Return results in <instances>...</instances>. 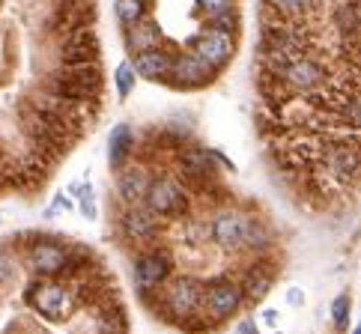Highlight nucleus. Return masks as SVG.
I'll use <instances>...</instances> for the list:
<instances>
[{
    "instance_id": "32",
    "label": "nucleus",
    "mask_w": 361,
    "mask_h": 334,
    "mask_svg": "<svg viewBox=\"0 0 361 334\" xmlns=\"http://www.w3.org/2000/svg\"><path fill=\"white\" fill-rule=\"evenodd\" d=\"M60 209H72V197H66V194H57V197H54V203H51L48 215H54V212H60Z\"/></svg>"
},
{
    "instance_id": "25",
    "label": "nucleus",
    "mask_w": 361,
    "mask_h": 334,
    "mask_svg": "<svg viewBox=\"0 0 361 334\" xmlns=\"http://www.w3.org/2000/svg\"><path fill=\"white\" fill-rule=\"evenodd\" d=\"M338 117L343 125H350L355 128V132H361V89L353 96H343L338 101Z\"/></svg>"
},
{
    "instance_id": "6",
    "label": "nucleus",
    "mask_w": 361,
    "mask_h": 334,
    "mask_svg": "<svg viewBox=\"0 0 361 334\" xmlns=\"http://www.w3.org/2000/svg\"><path fill=\"white\" fill-rule=\"evenodd\" d=\"M319 173L331 183H353L361 173V147L355 140H329V144H322Z\"/></svg>"
},
{
    "instance_id": "20",
    "label": "nucleus",
    "mask_w": 361,
    "mask_h": 334,
    "mask_svg": "<svg viewBox=\"0 0 361 334\" xmlns=\"http://www.w3.org/2000/svg\"><path fill=\"white\" fill-rule=\"evenodd\" d=\"M272 280H275V272L269 268L266 263H254L248 272L242 278V292L248 302H260L263 295L272 290Z\"/></svg>"
},
{
    "instance_id": "26",
    "label": "nucleus",
    "mask_w": 361,
    "mask_h": 334,
    "mask_svg": "<svg viewBox=\"0 0 361 334\" xmlns=\"http://www.w3.org/2000/svg\"><path fill=\"white\" fill-rule=\"evenodd\" d=\"M137 84V72L132 66V60H123L117 69H114V89H117V99H128L132 89Z\"/></svg>"
},
{
    "instance_id": "13",
    "label": "nucleus",
    "mask_w": 361,
    "mask_h": 334,
    "mask_svg": "<svg viewBox=\"0 0 361 334\" xmlns=\"http://www.w3.org/2000/svg\"><path fill=\"white\" fill-rule=\"evenodd\" d=\"M173 272V260L164 248H149L135 260V284L140 292H156L161 290Z\"/></svg>"
},
{
    "instance_id": "16",
    "label": "nucleus",
    "mask_w": 361,
    "mask_h": 334,
    "mask_svg": "<svg viewBox=\"0 0 361 334\" xmlns=\"http://www.w3.org/2000/svg\"><path fill=\"white\" fill-rule=\"evenodd\" d=\"M149 183H152V171L147 161H128L126 167H120L117 171V197L123 200V206L144 203Z\"/></svg>"
},
{
    "instance_id": "18",
    "label": "nucleus",
    "mask_w": 361,
    "mask_h": 334,
    "mask_svg": "<svg viewBox=\"0 0 361 334\" xmlns=\"http://www.w3.org/2000/svg\"><path fill=\"white\" fill-rule=\"evenodd\" d=\"M123 42H126V51L128 54H140V51H149V48H159L164 45V30H161V24L156 18H144V21H137L132 24V27H126L123 30Z\"/></svg>"
},
{
    "instance_id": "15",
    "label": "nucleus",
    "mask_w": 361,
    "mask_h": 334,
    "mask_svg": "<svg viewBox=\"0 0 361 334\" xmlns=\"http://www.w3.org/2000/svg\"><path fill=\"white\" fill-rule=\"evenodd\" d=\"M242 230H245V212L233 206H221L209 221V239L221 251H242Z\"/></svg>"
},
{
    "instance_id": "29",
    "label": "nucleus",
    "mask_w": 361,
    "mask_h": 334,
    "mask_svg": "<svg viewBox=\"0 0 361 334\" xmlns=\"http://www.w3.org/2000/svg\"><path fill=\"white\" fill-rule=\"evenodd\" d=\"M331 323L338 331H346V326H350V295H338L331 304Z\"/></svg>"
},
{
    "instance_id": "8",
    "label": "nucleus",
    "mask_w": 361,
    "mask_h": 334,
    "mask_svg": "<svg viewBox=\"0 0 361 334\" xmlns=\"http://www.w3.org/2000/svg\"><path fill=\"white\" fill-rule=\"evenodd\" d=\"M69 251H72V245L69 242H63L60 236H33V242L27 245V254H24V260H27L33 275L57 278V275L66 272Z\"/></svg>"
},
{
    "instance_id": "30",
    "label": "nucleus",
    "mask_w": 361,
    "mask_h": 334,
    "mask_svg": "<svg viewBox=\"0 0 361 334\" xmlns=\"http://www.w3.org/2000/svg\"><path fill=\"white\" fill-rule=\"evenodd\" d=\"M206 24H212V27H218V30H224V33H239V24H242V18H239V9H233V12H224V16H218V18H212V21H206Z\"/></svg>"
},
{
    "instance_id": "19",
    "label": "nucleus",
    "mask_w": 361,
    "mask_h": 334,
    "mask_svg": "<svg viewBox=\"0 0 361 334\" xmlns=\"http://www.w3.org/2000/svg\"><path fill=\"white\" fill-rule=\"evenodd\" d=\"M135 149H137V137L132 132V125H126V123L114 125L108 137V167L117 173L120 167H126L135 159Z\"/></svg>"
},
{
    "instance_id": "9",
    "label": "nucleus",
    "mask_w": 361,
    "mask_h": 334,
    "mask_svg": "<svg viewBox=\"0 0 361 334\" xmlns=\"http://www.w3.org/2000/svg\"><path fill=\"white\" fill-rule=\"evenodd\" d=\"M188 51L197 54L203 63H209L215 72H221L236 54V36L218 30L212 24H203V27L188 39Z\"/></svg>"
},
{
    "instance_id": "1",
    "label": "nucleus",
    "mask_w": 361,
    "mask_h": 334,
    "mask_svg": "<svg viewBox=\"0 0 361 334\" xmlns=\"http://www.w3.org/2000/svg\"><path fill=\"white\" fill-rule=\"evenodd\" d=\"M42 89L60 99L78 101V105H99L102 89H105V75H102L99 63L93 66H60L45 75Z\"/></svg>"
},
{
    "instance_id": "31",
    "label": "nucleus",
    "mask_w": 361,
    "mask_h": 334,
    "mask_svg": "<svg viewBox=\"0 0 361 334\" xmlns=\"http://www.w3.org/2000/svg\"><path fill=\"white\" fill-rule=\"evenodd\" d=\"M18 272V266H16V256H12L9 248H0V287L9 284L12 278H16Z\"/></svg>"
},
{
    "instance_id": "4",
    "label": "nucleus",
    "mask_w": 361,
    "mask_h": 334,
    "mask_svg": "<svg viewBox=\"0 0 361 334\" xmlns=\"http://www.w3.org/2000/svg\"><path fill=\"white\" fill-rule=\"evenodd\" d=\"M24 302H27L30 311H36L39 316H45L48 323H63L69 316L75 295L69 292L66 284H60L54 278H39L36 284H30L24 290Z\"/></svg>"
},
{
    "instance_id": "2",
    "label": "nucleus",
    "mask_w": 361,
    "mask_h": 334,
    "mask_svg": "<svg viewBox=\"0 0 361 334\" xmlns=\"http://www.w3.org/2000/svg\"><path fill=\"white\" fill-rule=\"evenodd\" d=\"M144 206L152 215H159L161 221L183 218V215H188V206H191L188 185L176 173H152V183L147 188Z\"/></svg>"
},
{
    "instance_id": "27",
    "label": "nucleus",
    "mask_w": 361,
    "mask_h": 334,
    "mask_svg": "<svg viewBox=\"0 0 361 334\" xmlns=\"http://www.w3.org/2000/svg\"><path fill=\"white\" fill-rule=\"evenodd\" d=\"M69 194L78 200V206H81V212H84V218H93L99 215V206H96V194H93V185L90 183H72L69 185Z\"/></svg>"
},
{
    "instance_id": "5",
    "label": "nucleus",
    "mask_w": 361,
    "mask_h": 334,
    "mask_svg": "<svg viewBox=\"0 0 361 334\" xmlns=\"http://www.w3.org/2000/svg\"><path fill=\"white\" fill-rule=\"evenodd\" d=\"M156 299H159L161 314H167L173 323H179V319H185V316L200 311L203 287H200V280L185 278V275L183 278H171L161 290H156Z\"/></svg>"
},
{
    "instance_id": "12",
    "label": "nucleus",
    "mask_w": 361,
    "mask_h": 334,
    "mask_svg": "<svg viewBox=\"0 0 361 334\" xmlns=\"http://www.w3.org/2000/svg\"><path fill=\"white\" fill-rule=\"evenodd\" d=\"M102 60V45L93 27H81L63 36L60 51H57V63L60 66H93Z\"/></svg>"
},
{
    "instance_id": "3",
    "label": "nucleus",
    "mask_w": 361,
    "mask_h": 334,
    "mask_svg": "<svg viewBox=\"0 0 361 334\" xmlns=\"http://www.w3.org/2000/svg\"><path fill=\"white\" fill-rule=\"evenodd\" d=\"M272 72L278 75V81L283 84V89H287L290 96H311V93H317V89L326 87V81H329L326 66H322L317 57L307 54V51L299 57L287 60V63H281V66H275Z\"/></svg>"
},
{
    "instance_id": "11",
    "label": "nucleus",
    "mask_w": 361,
    "mask_h": 334,
    "mask_svg": "<svg viewBox=\"0 0 361 334\" xmlns=\"http://www.w3.org/2000/svg\"><path fill=\"white\" fill-rule=\"evenodd\" d=\"M215 78H218V72L209 63H203L197 54H191L185 48V51H176L173 54V66H171V75H167L164 84H171L173 89H203Z\"/></svg>"
},
{
    "instance_id": "23",
    "label": "nucleus",
    "mask_w": 361,
    "mask_h": 334,
    "mask_svg": "<svg viewBox=\"0 0 361 334\" xmlns=\"http://www.w3.org/2000/svg\"><path fill=\"white\" fill-rule=\"evenodd\" d=\"M96 331L99 334H128V319L123 314V307H99V316H96Z\"/></svg>"
},
{
    "instance_id": "7",
    "label": "nucleus",
    "mask_w": 361,
    "mask_h": 334,
    "mask_svg": "<svg viewBox=\"0 0 361 334\" xmlns=\"http://www.w3.org/2000/svg\"><path fill=\"white\" fill-rule=\"evenodd\" d=\"M173 161H176L179 179H183L185 185H195V188H203V191L209 185H218V161L212 156V149L183 144L173 152Z\"/></svg>"
},
{
    "instance_id": "17",
    "label": "nucleus",
    "mask_w": 361,
    "mask_h": 334,
    "mask_svg": "<svg viewBox=\"0 0 361 334\" xmlns=\"http://www.w3.org/2000/svg\"><path fill=\"white\" fill-rule=\"evenodd\" d=\"M173 48L159 45V48H149V51H140V54L132 57V66L137 72V78L152 81V84H164L167 75H171L173 66Z\"/></svg>"
},
{
    "instance_id": "34",
    "label": "nucleus",
    "mask_w": 361,
    "mask_h": 334,
    "mask_svg": "<svg viewBox=\"0 0 361 334\" xmlns=\"http://www.w3.org/2000/svg\"><path fill=\"white\" fill-rule=\"evenodd\" d=\"M287 299H290V304H302V302H305V295H302L299 290H290Z\"/></svg>"
},
{
    "instance_id": "24",
    "label": "nucleus",
    "mask_w": 361,
    "mask_h": 334,
    "mask_svg": "<svg viewBox=\"0 0 361 334\" xmlns=\"http://www.w3.org/2000/svg\"><path fill=\"white\" fill-rule=\"evenodd\" d=\"M317 6V0H266V12L281 18H302Z\"/></svg>"
},
{
    "instance_id": "33",
    "label": "nucleus",
    "mask_w": 361,
    "mask_h": 334,
    "mask_svg": "<svg viewBox=\"0 0 361 334\" xmlns=\"http://www.w3.org/2000/svg\"><path fill=\"white\" fill-rule=\"evenodd\" d=\"M236 334H260V331H257L254 319H242V323H239V328H236Z\"/></svg>"
},
{
    "instance_id": "35",
    "label": "nucleus",
    "mask_w": 361,
    "mask_h": 334,
    "mask_svg": "<svg viewBox=\"0 0 361 334\" xmlns=\"http://www.w3.org/2000/svg\"><path fill=\"white\" fill-rule=\"evenodd\" d=\"M353 334H361V326H358V328H355V331H353Z\"/></svg>"
},
{
    "instance_id": "14",
    "label": "nucleus",
    "mask_w": 361,
    "mask_h": 334,
    "mask_svg": "<svg viewBox=\"0 0 361 334\" xmlns=\"http://www.w3.org/2000/svg\"><path fill=\"white\" fill-rule=\"evenodd\" d=\"M159 230H161V218L152 215L144 203L123 206V212H120V233H123V239L135 242V245H149V242L159 239Z\"/></svg>"
},
{
    "instance_id": "21",
    "label": "nucleus",
    "mask_w": 361,
    "mask_h": 334,
    "mask_svg": "<svg viewBox=\"0 0 361 334\" xmlns=\"http://www.w3.org/2000/svg\"><path fill=\"white\" fill-rule=\"evenodd\" d=\"M272 248V233L257 215H245V230H242V251L251 254H266Z\"/></svg>"
},
{
    "instance_id": "28",
    "label": "nucleus",
    "mask_w": 361,
    "mask_h": 334,
    "mask_svg": "<svg viewBox=\"0 0 361 334\" xmlns=\"http://www.w3.org/2000/svg\"><path fill=\"white\" fill-rule=\"evenodd\" d=\"M195 6H197V12L206 21H212L218 16H224V12H233L236 0H195Z\"/></svg>"
},
{
    "instance_id": "10",
    "label": "nucleus",
    "mask_w": 361,
    "mask_h": 334,
    "mask_svg": "<svg viewBox=\"0 0 361 334\" xmlns=\"http://www.w3.org/2000/svg\"><path fill=\"white\" fill-rule=\"evenodd\" d=\"M245 302V292H242V284L230 278H221V280H212L209 287H203V299H200V311L212 319V323H224V319L233 316Z\"/></svg>"
},
{
    "instance_id": "22",
    "label": "nucleus",
    "mask_w": 361,
    "mask_h": 334,
    "mask_svg": "<svg viewBox=\"0 0 361 334\" xmlns=\"http://www.w3.org/2000/svg\"><path fill=\"white\" fill-rule=\"evenodd\" d=\"M114 16H117L120 27L126 30L149 16V0H114Z\"/></svg>"
}]
</instances>
